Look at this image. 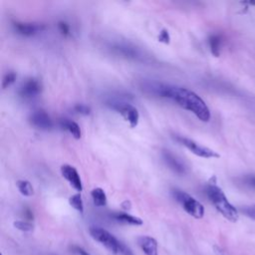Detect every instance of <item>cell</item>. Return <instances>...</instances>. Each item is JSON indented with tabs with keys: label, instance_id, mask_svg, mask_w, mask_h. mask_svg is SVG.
Listing matches in <instances>:
<instances>
[{
	"label": "cell",
	"instance_id": "30",
	"mask_svg": "<svg viewBox=\"0 0 255 255\" xmlns=\"http://www.w3.org/2000/svg\"><path fill=\"white\" fill-rule=\"evenodd\" d=\"M25 217L28 219V220H33V213L30 209H26L25 210Z\"/></svg>",
	"mask_w": 255,
	"mask_h": 255
},
{
	"label": "cell",
	"instance_id": "11",
	"mask_svg": "<svg viewBox=\"0 0 255 255\" xmlns=\"http://www.w3.org/2000/svg\"><path fill=\"white\" fill-rule=\"evenodd\" d=\"M61 173L63 177L73 186L74 189L79 191V193L83 190V183L77 169L69 164H63L61 166Z\"/></svg>",
	"mask_w": 255,
	"mask_h": 255
},
{
	"label": "cell",
	"instance_id": "3",
	"mask_svg": "<svg viewBox=\"0 0 255 255\" xmlns=\"http://www.w3.org/2000/svg\"><path fill=\"white\" fill-rule=\"evenodd\" d=\"M172 195L175 198V200L182 206V208L185 210L187 214L196 219H200L203 217L204 206L194 197L179 189H173Z\"/></svg>",
	"mask_w": 255,
	"mask_h": 255
},
{
	"label": "cell",
	"instance_id": "22",
	"mask_svg": "<svg viewBox=\"0 0 255 255\" xmlns=\"http://www.w3.org/2000/svg\"><path fill=\"white\" fill-rule=\"evenodd\" d=\"M74 111L77 114L88 116L91 113V108L89 106H87V105H84V104H78V105H76L74 107Z\"/></svg>",
	"mask_w": 255,
	"mask_h": 255
},
{
	"label": "cell",
	"instance_id": "31",
	"mask_svg": "<svg viewBox=\"0 0 255 255\" xmlns=\"http://www.w3.org/2000/svg\"><path fill=\"white\" fill-rule=\"evenodd\" d=\"M214 252H215V254L216 255H226L220 248H218V247H214Z\"/></svg>",
	"mask_w": 255,
	"mask_h": 255
},
{
	"label": "cell",
	"instance_id": "7",
	"mask_svg": "<svg viewBox=\"0 0 255 255\" xmlns=\"http://www.w3.org/2000/svg\"><path fill=\"white\" fill-rule=\"evenodd\" d=\"M112 51L126 59L130 60H140L143 58L140 50L128 43H116L112 46Z\"/></svg>",
	"mask_w": 255,
	"mask_h": 255
},
{
	"label": "cell",
	"instance_id": "21",
	"mask_svg": "<svg viewBox=\"0 0 255 255\" xmlns=\"http://www.w3.org/2000/svg\"><path fill=\"white\" fill-rule=\"evenodd\" d=\"M16 78H17V75L13 72H10V73H7L4 78H3V81H2V87L3 89H6L8 88L9 86H11L15 81H16Z\"/></svg>",
	"mask_w": 255,
	"mask_h": 255
},
{
	"label": "cell",
	"instance_id": "24",
	"mask_svg": "<svg viewBox=\"0 0 255 255\" xmlns=\"http://www.w3.org/2000/svg\"><path fill=\"white\" fill-rule=\"evenodd\" d=\"M58 29H59V31L61 32L62 35H64V36H69L70 35L71 29H70V25L67 22L60 21L58 23Z\"/></svg>",
	"mask_w": 255,
	"mask_h": 255
},
{
	"label": "cell",
	"instance_id": "8",
	"mask_svg": "<svg viewBox=\"0 0 255 255\" xmlns=\"http://www.w3.org/2000/svg\"><path fill=\"white\" fill-rule=\"evenodd\" d=\"M29 121L32 126L42 130H50L53 128L51 117L44 110H37L30 115Z\"/></svg>",
	"mask_w": 255,
	"mask_h": 255
},
{
	"label": "cell",
	"instance_id": "4",
	"mask_svg": "<svg viewBox=\"0 0 255 255\" xmlns=\"http://www.w3.org/2000/svg\"><path fill=\"white\" fill-rule=\"evenodd\" d=\"M89 233L93 239H95L103 246H105L110 252L114 254L120 253V246L122 241H120L115 235H113L108 230L99 226H91L89 228Z\"/></svg>",
	"mask_w": 255,
	"mask_h": 255
},
{
	"label": "cell",
	"instance_id": "6",
	"mask_svg": "<svg viewBox=\"0 0 255 255\" xmlns=\"http://www.w3.org/2000/svg\"><path fill=\"white\" fill-rule=\"evenodd\" d=\"M175 139L182 145H184L189 151H191L193 154L203 157V158H217L220 155L214 151L213 149L206 147L204 145L199 144L198 142H196L195 140L188 138V137H184V136H176Z\"/></svg>",
	"mask_w": 255,
	"mask_h": 255
},
{
	"label": "cell",
	"instance_id": "17",
	"mask_svg": "<svg viewBox=\"0 0 255 255\" xmlns=\"http://www.w3.org/2000/svg\"><path fill=\"white\" fill-rule=\"evenodd\" d=\"M91 196L93 199V202L98 207H103L107 205V195L103 188L96 187L92 190Z\"/></svg>",
	"mask_w": 255,
	"mask_h": 255
},
{
	"label": "cell",
	"instance_id": "25",
	"mask_svg": "<svg viewBox=\"0 0 255 255\" xmlns=\"http://www.w3.org/2000/svg\"><path fill=\"white\" fill-rule=\"evenodd\" d=\"M158 41L163 44H168L170 41V35L166 29H162L158 34Z\"/></svg>",
	"mask_w": 255,
	"mask_h": 255
},
{
	"label": "cell",
	"instance_id": "32",
	"mask_svg": "<svg viewBox=\"0 0 255 255\" xmlns=\"http://www.w3.org/2000/svg\"><path fill=\"white\" fill-rule=\"evenodd\" d=\"M1 255H3V254H1Z\"/></svg>",
	"mask_w": 255,
	"mask_h": 255
},
{
	"label": "cell",
	"instance_id": "28",
	"mask_svg": "<svg viewBox=\"0 0 255 255\" xmlns=\"http://www.w3.org/2000/svg\"><path fill=\"white\" fill-rule=\"evenodd\" d=\"M246 182L255 188V175L248 176V177L246 178Z\"/></svg>",
	"mask_w": 255,
	"mask_h": 255
},
{
	"label": "cell",
	"instance_id": "18",
	"mask_svg": "<svg viewBox=\"0 0 255 255\" xmlns=\"http://www.w3.org/2000/svg\"><path fill=\"white\" fill-rule=\"evenodd\" d=\"M18 190L20 191V193L24 196H32L34 194V189L33 186L31 184L30 181L26 180V179H20L17 181L16 183Z\"/></svg>",
	"mask_w": 255,
	"mask_h": 255
},
{
	"label": "cell",
	"instance_id": "5",
	"mask_svg": "<svg viewBox=\"0 0 255 255\" xmlns=\"http://www.w3.org/2000/svg\"><path fill=\"white\" fill-rule=\"evenodd\" d=\"M107 105L114 111L118 112L125 119V121L128 123L130 128H135L137 126L139 121V114L137 109L131 104L116 99L109 100L107 102Z\"/></svg>",
	"mask_w": 255,
	"mask_h": 255
},
{
	"label": "cell",
	"instance_id": "10",
	"mask_svg": "<svg viewBox=\"0 0 255 255\" xmlns=\"http://www.w3.org/2000/svg\"><path fill=\"white\" fill-rule=\"evenodd\" d=\"M41 92V84L34 78L25 80L19 87L18 94L24 99H32L37 97Z\"/></svg>",
	"mask_w": 255,
	"mask_h": 255
},
{
	"label": "cell",
	"instance_id": "26",
	"mask_svg": "<svg viewBox=\"0 0 255 255\" xmlns=\"http://www.w3.org/2000/svg\"><path fill=\"white\" fill-rule=\"evenodd\" d=\"M121 255H134L132 253V251L125 244V243H121V246H120V253Z\"/></svg>",
	"mask_w": 255,
	"mask_h": 255
},
{
	"label": "cell",
	"instance_id": "12",
	"mask_svg": "<svg viewBox=\"0 0 255 255\" xmlns=\"http://www.w3.org/2000/svg\"><path fill=\"white\" fill-rule=\"evenodd\" d=\"M137 245L145 255H158L157 241L148 235H140L136 238Z\"/></svg>",
	"mask_w": 255,
	"mask_h": 255
},
{
	"label": "cell",
	"instance_id": "1",
	"mask_svg": "<svg viewBox=\"0 0 255 255\" xmlns=\"http://www.w3.org/2000/svg\"><path fill=\"white\" fill-rule=\"evenodd\" d=\"M146 89L153 95L171 100L179 107L191 112L201 122L210 120V111L205 102L197 94L186 88L151 83L146 86Z\"/></svg>",
	"mask_w": 255,
	"mask_h": 255
},
{
	"label": "cell",
	"instance_id": "15",
	"mask_svg": "<svg viewBox=\"0 0 255 255\" xmlns=\"http://www.w3.org/2000/svg\"><path fill=\"white\" fill-rule=\"evenodd\" d=\"M60 127L64 129H67L76 139H79L82 135L81 128L76 122H73L68 119H62L60 120Z\"/></svg>",
	"mask_w": 255,
	"mask_h": 255
},
{
	"label": "cell",
	"instance_id": "27",
	"mask_svg": "<svg viewBox=\"0 0 255 255\" xmlns=\"http://www.w3.org/2000/svg\"><path fill=\"white\" fill-rule=\"evenodd\" d=\"M74 251L78 254V255H91L90 253H88L86 250H84L83 248L79 247V246H74Z\"/></svg>",
	"mask_w": 255,
	"mask_h": 255
},
{
	"label": "cell",
	"instance_id": "16",
	"mask_svg": "<svg viewBox=\"0 0 255 255\" xmlns=\"http://www.w3.org/2000/svg\"><path fill=\"white\" fill-rule=\"evenodd\" d=\"M208 45L211 54L214 57H219L221 52V46H222V37L218 34L210 35L208 38Z\"/></svg>",
	"mask_w": 255,
	"mask_h": 255
},
{
	"label": "cell",
	"instance_id": "20",
	"mask_svg": "<svg viewBox=\"0 0 255 255\" xmlns=\"http://www.w3.org/2000/svg\"><path fill=\"white\" fill-rule=\"evenodd\" d=\"M13 226L23 232H31L34 229V225L30 221H24V220H16L13 222Z\"/></svg>",
	"mask_w": 255,
	"mask_h": 255
},
{
	"label": "cell",
	"instance_id": "23",
	"mask_svg": "<svg viewBox=\"0 0 255 255\" xmlns=\"http://www.w3.org/2000/svg\"><path fill=\"white\" fill-rule=\"evenodd\" d=\"M241 212H242L245 216H247V217H249V218L255 220V204H253V205H248V206H243V207L241 208Z\"/></svg>",
	"mask_w": 255,
	"mask_h": 255
},
{
	"label": "cell",
	"instance_id": "14",
	"mask_svg": "<svg viewBox=\"0 0 255 255\" xmlns=\"http://www.w3.org/2000/svg\"><path fill=\"white\" fill-rule=\"evenodd\" d=\"M112 216L116 221L124 223V224H128V225H133V226H140L143 223V221L139 217L130 215V214L126 213V212H116Z\"/></svg>",
	"mask_w": 255,
	"mask_h": 255
},
{
	"label": "cell",
	"instance_id": "19",
	"mask_svg": "<svg viewBox=\"0 0 255 255\" xmlns=\"http://www.w3.org/2000/svg\"><path fill=\"white\" fill-rule=\"evenodd\" d=\"M69 203L74 209H76L80 213L84 212V203H83V199H82V196L80 193H76V194L72 195L69 198Z\"/></svg>",
	"mask_w": 255,
	"mask_h": 255
},
{
	"label": "cell",
	"instance_id": "9",
	"mask_svg": "<svg viewBox=\"0 0 255 255\" xmlns=\"http://www.w3.org/2000/svg\"><path fill=\"white\" fill-rule=\"evenodd\" d=\"M162 158L165 164L175 173L179 175H184L187 172V167L184 162L175 154H173L170 150H162Z\"/></svg>",
	"mask_w": 255,
	"mask_h": 255
},
{
	"label": "cell",
	"instance_id": "2",
	"mask_svg": "<svg viewBox=\"0 0 255 255\" xmlns=\"http://www.w3.org/2000/svg\"><path fill=\"white\" fill-rule=\"evenodd\" d=\"M205 192L210 202L214 205L217 211L231 222L238 220V210L228 201L223 190L215 183H208L205 188Z\"/></svg>",
	"mask_w": 255,
	"mask_h": 255
},
{
	"label": "cell",
	"instance_id": "29",
	"mask_svg": "<svg viewBox=\"0 0 255 255\" xmlns=\"http://www.w3.org/2000/svg\"><path fill=\"white\" fill-rule=\"evenodd\" d=\"M122 207H123V209H125V210H128V209H130L131 204H130L129 201L126 200V201H124V202L122 203Z\"/></svg>",
	"mask_w": 255,
	"mask_h": 255
},
{
	"label": "cell",
	"instance_id": "13",
	"mask_svg": "<svg viewBox=\"0 0 255 255\" xmlns=\"http://www.w3.org/2000/svg\"><path fill=\"white\" fill-rule=\"evenodd\" d=\"M13 27L18 34H21L23 36H33L45 29V26L43 24L25 22H15L13 24Z\"/></svg>",
	"mask_w": 255,
	"mask_h": 255
}]
</instances>
